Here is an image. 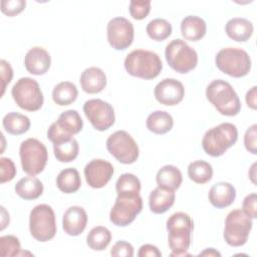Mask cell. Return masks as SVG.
Segmentation results:
<instances>
[{
	"mask_svg": "<svg viewBox=\"0 0 257 257\" xmlns=\"http://www.w3.org/2000/svg\"><path fill=\"white\" fill-rule=\"evenodd\" d=\"M193 229L194 222L188 214L177 212L169 217L167 230L169 232V246L172 251L171 256H189L187 251L191 244Z\"/></svg>",
	"mask_w": 257,
	"mask_h": 257,
	"instance_id": "1",
	"label": "cell"
},
{
	"mask_svg": "<svg viewBox=\"0 0 257 257\" xmlns=\"http://www.w3.org/2000/svg\"><path fill=\"white\" fill-rule=\"evenodd\" d=\"M207 99L223 115L234 116L241 109V102L233 86L223 80L215 79L206 88Z\"/></svg>",
	"mask_w": 257,
	"mask_h": 257,
	"instance_id": "2",
	"label": "cell"
},
{
	"mask_svg": "<svg viewBox=\"0 0 257 257\" xmlns=\"http://www.w3.org/2000/svg\"><path fill=\"white\" fill-rule=\"evenodd\" d=\"M124 68L133 76L153 79L161 73L163 63L157 53L145 49H136L126 55Z\"/></svg>",
	"mask_w": 257,
	"mask_h": 257,
	"instance_id": "3",
	"label": "cell"
},
{
	"mask_svg": "<svg viewBox=\"0 0 257 257\" xmlns=\"http://www.w3.org/2000/svg\"><path fill=\"white\" fill-rule=\"evenodd\" d=\"M238 140V131L231 122H222L207 131L202 140V148L211 157H220Z\"/></svg>",
	"mask_w": 257,
	"mask_h": 257,
	"instance_id": "4",
	"label": "cell"
},
{
	"mask_svg": "<svg viewBox=\"0 0 257 257\" xmlns=\"http://www.w3.org/2000/svg\"><path fill=\"white\" fill-rule=\"evenodd\" d=\"M215 63L219 70L233 77H243L251 69L249 54L244 49L237 47L221 49L216 54Z\"/></svg>",
	"mask_w": 257,
	"mask_h": 257,
	"instance_id": "5",
	"label": "cell"
},
{
	"mask_svg": "<svg viewBox=\"0 0 257 257\" xmlns=\"http://www.w3.org/2000/svg\"><path fill=\"white\" fill-rule=\"evenodd\" d=\"M56 221L53 209L47 204L35 206L29 215V230L31 236L39 241L51 240L56 234Z\"/></svg>",
	"mask_w": 257,
	"mask_h": 257,
	"instance_id": "6",
	"label": "cell"
},
{
	"mask_svg": "<svg viewBox=\"0 0 257 257\" xmlns=\"http://www.w3.org/2000/svg\"><path fill=\"white\" fill-rule=\"evenodd\" d=\"M19 155L23 172L30 176L40 174L48 160L46 147L40 141L33 138H29L21 143Z\"/></svg>",
	"mask_w": 257,
	"mask_h": 257,
	"instance_id": "7",
	"label": "cell"
},
{
	"mask_svg": "<svg viewBox=\"0 0 257 257\" xmlns=\"http://www.w3.org/2000/svg\"><path fill=\"white\" fill-rule=\"evenodd\" d=\"M165 56L170 67L179 73H188L198 63L196 50L179 38L172 40L166 46Z\"/></svg>",
	"mask_w": 257,
	"mask_h": 257,
	"instance_id": "8",
	"label": "cell"
},
{
	"mask_svg": "<svg viewBox=\"0 0 257 257\" xmlns=\"http://www.w3.org/2000/svg\"><path fill=\"white\" fill-rule=\"evenodd\" d=\"M11 94L16 104L28 111H36L43 104V93L38 82L30 77H21L13 85Z\"/></svg>",
	"mask_w": 257,
	"mask_h": 257,
	"instance_id": "9",
	"label": "cell"
},
{
	"mask_svg": "<svg viewBox=\"0 0 257 257\" xmlns=\"http://www.w3.org/2000/svg\"><path fill=\"white\" fill-rule=\"evenodd\" d=\"M83 126V121L75 109L61 112L56 121L51 123L47 131V139L54 145L70 141Z\"/></svg>",
	"mask_w": 257,
	"mask_h": 257,
	"instance_id": "10",
	"label": "cell"
},
{
	"mask_svg": "<svg viewBox=\"0 0 257 257\" xmlns=\"http://www.w3.org/2000/svg\"><path fill=\"white\" fill-rule=\"evenodd\" d=\"M252 225V219L242 210L231 211L225 219L224 239L226 243L233 247L244 245L248 240Z\"/></svg>",
	"mask_w": 257,
	"mask_h": 257,
	"instance_id": "11",
	"label": "cell"
},
{
	"mask_svg": "<svg viewBox=\"0 0 257 257\" xmlns=\"http://www.w3.org/2000/svg\"><path fill=\"white\" fill-rule=\"evenodd\" d=\"M106 149L119 163L130 165L135 163L140 155L139 146L125 131H116L106 140Z\"/></svg>",
	"mask_w": 257,
	"mask_h": 257,
	"instance_id": "12",
	"label": "cell"
},
{
	"mask_svg": "<svg viewBox=\"0 0 257 257\" xmlns=\"http://www.w3.org/2000/svg\"><path fill=\"white\" fill-rule=\"evenodd\" d=\"M142 209L143 199L140 195L135 197L117 195L109 213V220L115 226L125 227L136 219Z\"/></svg>",
	"mask_w": 257,
	"mask_h": 257,
	"instance_id": "13",
	"label": "cell"
},
{
	"mask_svg": "<svg viewBox=\"0 0 257 257\" xmlns=\"http://www.w3.org/2000/svg\"><path fill=\"white\" fill-rule=\"evenodd\" d=\"M83 111L91 125L97 131H106L114 123L113 107L102 99L93 98L86 100L83 104Z\"/></svg>",
	"mask_w": 257,
	"mask_h": 257,
	"instance_id": "14",
	"label": "cell"
},
{
	"mask_svg": "<svg viewBox=\"0 0 257 257\" xmlns=\"http://www.w3.org/2000/svg\"><path fill=\"white\" fill-rule=\"evenodd\" d=\"M107 41L115 50H124L134 40L135 30L133 23L124 17H114L107 23Z\"/></svg>",
	"mask_w": 257,
	"mask_h": 257,
	"instance_id": "15",
	"label": "cell"
},
{
	"mask_svg": "<svg viewBox=\"0 0 257 257\" xmlns=\"http://www.w3.org/2000/svg\"><path fill=\"white\" fill-rule=\"evenodd\" d=\"M112 165L102 159H94L84 167V177L88 186L94 189L104 187L112 178Z\"/></svg>",
	"mask_w": 257,
	"mask_h": 257,
	"instance_id": "16",
	"label": "cell"
},
{
	"mask_svg": "<svg viewBox=\"0 0 257 257\" xmlns=\"http://www.w3.org/2000/svg\"><path fill=\"white\" fill-rule=\"evenodd\" d=\"M154 94L160 103L172 106L183 100L185 88L181 81L175 78H165L156 85Z\"/></svg>",
	"mask_w": 257,
	"mask_h": 257,
	"instance_id": "17",
	"label": "cell"
},
{
	"mask_svg": "<svg viewBox=\"0 0 257 257\" xmlns=\"http://www.w3.org/2000/svg\"><path fill=\"white\" fill-rule=\"evenodd\" d=\"M51 57L44 48L35 46L29 49L24 57L26 70L34 75H43L50 68Z\"/></svg>",
	"mask_w": 257,
	"mask_h": 257,
	"instance_id": "18",
	"label": "cell"
},
{
	"mask_svg": "<svg viewBox=\"0 0 257 257\" xmlns=\"http://www.w3.org/2000/svg\"><path fill=\"white\" fill-rule=\"evenodd\" d=\"M87 224V214L80 206L69 207L62 218V229L69 236L80 235Z\"/></svg>",
	"mask_w": 257,
	"mask_h": 257,
	"instance_id": "19",
	"label": "cell"
},
{
	"mask_svg": "<svg viewBox=\"0 0 257 257\" xmlns=\"http://www.w3.org/2000/svg\"><path fill=\"white\" fill-rule=\"evenodd\" d=\"M208 198L215 208H226L235 201L236 190L228 182H219L211 187Z\"/></svg>",
	"mask_w": 257,
	"mask_h": 257,
	"instance_id": "20",
	"label": "cell"
},
{
	"mask_svg": "<svg viewBox=\"0 0 257 257\" xmlns=\"http://www.w3.org/2000/svg\"><path fill=\"white\" fill-rule=\"evenodd\" d=\"M80 85L83 91L87 93H98L106 85V76L99 67H88L80 75Z\"/></svg>",
	"mask_w": 257,
	"mask_h": 257,
	"instance_id": "21",
	"label": "cell"
},
{
	"mask_svg": "<svg viewBox=\"0 0 257 257\" xmlns=\"http://www.w3.org/2000/svg\"><path fill=\"white\" fill-rule=\"evenodd\" d=\"M175 199V191L157 187L149 197L150 210L155 214H164L174 205Z\"/></svg>",
	"mask_w": 257,
	"mask_h": 257,
	"instance_id": "22",
	"label": "cell"
},
{
	"mask_svg": "<svg viewBox=\"0 0 257 257\" xmlns=\"http://www.w3.org/2000/svg\"><path fill=\"white\" fill-rule=\"evenodd\" d=\"M227 35L238 42L247 41L253 34V24L246 18L234 17L230 19L225 26Z\"/></svg>",
	"mask_w": 257,
	"mask_h": 257,
	"instance_id": "23",
	"label": "cell"
},
{
	"mask_svg": "<svg viewBox=\"0 0 257 257\" xmlns=\"http://www.w3.org/2000/svg\"><path fill=\"white\" fill-rule=\"evenodd\" d=\"M207 31L205 20L196 15L186 16L181 23V33L183 37L190 41H198L202 39Z\"/></svg>",
	"mask_w": 257,
	"mask_h": 257,
	"instance_id": "24",
	"label": "cell"
},
{
	"mask_svg": "<svg viewBox=\"0 0 257 257\" xmlns=\"http://www.w3.org/2000/svg\"><path fill=\"white\" fill-rule=\"evenodd\" d=\"M16 194L24 200H35L43 193L42 182L33 177L28 176L20 179L15 185Z\"/></svg>",
	"mask_w": 257,
	"mask_h": 257,
	"instance_id": "25",
	"label": "cell"
},
{
	"mask_svg": "<svg viewBox=\"0 0 257 257\" xmlns=\"http://www.w3.org/2000/svg\"><path fill=\"white\" fill-rule=\"evenodd\" d=\"M156 181L158 187L175 191L180 188L183 177L181 171L177 167L173 165H166L158 171Z\"/></svg>",
	"mask_w": 257,
	"mask_h": 257,
	"instance_id": "26",
	"label": "cell"
},
{
	"mask_svg": "<svg viewBox=\"0 0 257 257\" xmlns=\"http://www.w3.org/2000/svg\"><path fill=\"white\" fill-rule=\"evenodd\" d=\"M146 125L150 132L157 135H164L172 130L174 119L169 112L165 110H156L148 115Z\"/></svg>",
	"mask_w": 257,
	"mask_h": 257,
	"instance_id": "27",
	"label": "cell"
},
{
	"mask_svg": "<svg viewBox=\"0 0 257 257\" xmlns=\"http://www.w3.org/2000/svg\"><path fill=\"white\" fill-rule=\"evenodd\" d=\"M56 186L65 194H72L78 191L81 186L78 171L74 168H67L60 171L56 177Z\"/></svg>",
	"mask_w": 257,
	"mask_h": 257,
	"instance_id": "28",
	"label": "cell"
},
{
	"mask_svg": "<svg viewBox=\"0 0 257 257\" xmlns=\"http://www.w3.org/2000/svg\"><path fill=\"white\" fill-rule=\"evenodd\" d=\"M5 131L13 136H19L26 133L30 127V119L19 112H8L2 119Z\"/></svg>",
	"mask_w": 257,
	"mask_h": 257,
	"instance_id": "29",
	"label": "cell"
},
{
	"mask_svg": "<svg viewBox=\"0 0 257 257\" xmlns=\"http://www.w3.org/2000/svg\"><path fill=\"white\" fill-rule=\"evenodd\" d=\"M78 91L74 83L70 81H61L56 84L52 90L53 101L60 105H68L75 101Z\"/></svg>",
	"mask_w": 257,
	"mask_h": 257,
	"instance_id": "30",
	"label": "cell"
},
{
	"mask_svg": "<svg viewBox=\"0 0 257 257\" xmlns=\"http://www.w3.org/2000/svg\"><path fill=\"white\" fill-rule=\"evenodd\" d=\"M115 190L118 196L135 197L140 195L141 182L134 174L125 173L118 177L115 183Z\"/></svg>",
	"mask_w": 257,
	"mask_h": 257,
	"instance_id": "31",
	"label": "cell"
},
{
	"mask_svg": "<svg viewBox=\"0 0 257 257\" xmlns=\"http://www.w3.org/2000/svg\"><path fill=\"white\" fill-rule=\"evenodd\" d=\"M111 241L110 231L103 226H96L92 228L86 237L88 247L94 251L104 250Z\"/></svg>",
	"mask_w": 257,
	"mask_h": 257,
	"instance_id": "32",
	"label": "cell"
},
{
	"mask_svg": "<svg viewBox=\"0 0 257 257\" xmlns=\"http://www.w3.org/2000/svg\"><path fill=\"white\" fill-rule=\"evenodd\" d=\"M188 176L196 184H205L213 177L212 166L205 161L199 160L191 163L188 167Z\"/></svg>",
	"mask_w": 257,
	"mask_h": 257,
	"instance_id": "33",
	"label": "cell"
},
{
	"mask_svg": "<svg viewBox=\"0 0 257 257\" xmlns=\"http://www.w3.org/2000/svg\"><path fill=\"white\" fill-rule=\"evenodd\" d=\"M54 156L60 163H69L76 159L79 152L78 142L75 139L70 141L54 144L53 145Z\"/></svg>",
	"mask_w": 257,
	"mask_h": 257,
	"instance_id": "34",
	"label": "cell"
},
{
	"mask_svg": "<svg viewBox=\"0 0 257 257\" xmlns=\"http://www.w3.org/2000/svg\"><path fill=\"white\" fill-rule=\"evenodd\" d=\"M146 31L151 39L163 41L172 34V25L166 19L156 18L148 23Z\"/></svg>",
	"mask_w": 257,
	"mask_h": 257,
	"instance_id": "35",
	"label": "cell"
},
{
	"mask_svg": "<svg viewBox=\"0 0 257 257\" xmlns=\"http://www.w3.org/2000/svg\"><path fill=\"white\" fill-rule=\"evenodd\" d=\"M0 254L1 256H18L21 254L19 239L13 235L0 237Z\"/></svg>",
	"mask_w": 257,
	"mask_h": 257,
	"instance_id": "36",
	"label": "cell"
},
{
	"mask_svg": "<svg viewBox=\"0 0 257 257\" xmlns=\"http://www.w3.org/2000/svg\"><path fill=\"white\" fill-rule=\"evenodd\" d=\"M130 14L134 19H145L151 11V1L147 0H132L130 2Z\"/></svg>",
	"mask_w": 257,
	"mask_h": 257,
	"instance_id": "37",
	"label": "cell"
},
{
	"mask_svg": "<svg viewBox=\"0 0 257 257\" xmlns=\"http://www.w3.org/2000/svg\"><path fill=\"white\" fill-rule=\"evenodd\" d=\"M16 167L13 161L9 158L2 157L0 159V182L6 183L10 182L16 176Z\"/></svg>",
	"mask_w": 257,
	"mask_h": 257,
	"instance_id": "38",
	"label": "cell"
},
{
	"mask_svg": "<svg viewBox=\"0 0 257 257\" xmlns=\"http://www.w3.org/2000/svg\"><path fill=\"white\" fill-rule=\"evenodd\" d=\"M25 0H4L1 1V11L9 17H13L24 10Z\"/></svg>",
	"mask_w": 257,
	"mask_h": 257,
	"instance_id": "39",
	"label": "cell"
},
{
	"mask_svg": "<svg viewBox=\"0 0 257 257\" xmlns=\"http://www.w3.org/2000/svg\"><path fill=\"white\" fill-rule=\"evenodd\" d=\"M110 255L114 257H133L134 247L131 243L120 240L117 241L110 250Z\"/></svg>",
	"mask_w": 257,
	"mask_h": 257,
	"instance_id": "40",
	"label": "cell"
},
{
	"mask_svg": "<svg viewBox=\"0 0 257 257\" xmlns=\"http://www.w3.org/2000/svg\"><path fill=\"white\" fill-rule=\"evenodd\" d=\"M256 138H257V124L254 123L247 128L244 135V146L246 150L253 155L257 154Z\"/></svg>",
	"mask_w": 257,
	"mask_h": 257,
	"instance_id": "41",
	"label": "cell"
},
{
	"mask_svg": "<svg viewBox=\"0 0 257 257\" xmlns=\"http://www.w3.org/2000/svg\"><path fill=\"white\" fill-rule=\"evenodd\" d=\"M0 67H1V88H2L1 96H2L5 92L6 85L8 83H10V81L13 77V70H12L10 63L4 59H1Z\"/></svg>",
	"mask_w": 257,
	"mask_h": 257,
	"instance_id": "42",
	"label": "cell"
},
{
	"mask_svg": "<svg viewBox=\"0 0 257 257\" xmlns=\"http://www.w3.org/2000/svg\"><path fill=\"white\" fill-rule=\"evenodd\" d=\"M242 211L251 219L256 218V194L251 193L247 195L242 204Z\"/></svg>",
	"mask_w": 257,
	"mask_h": 257,
	"instance_id": "43",
	"label": "cell"
},
{
	"mask_svg": "<svg viewBox=\"0 0 257 257\" xmlns=\"http://www.w3.org/2000/svg\"><path fill=\"white\" fill-rule=\"evenodd\" d=\"M138 256L139 257H161L162 253L159 250V248L156 247L155 245L145 244L141 246Z\"/></svg>",
	"mask_w": 257,
	"mask_h": 257,
	"instance_id": "44",
	"label": "cell"
},
{
	"mask_svg": "<svg viewBox=\"0 0 257 257\" xmlns=\"http://www.w3.org/2000/svg\"><path fill=\"white\" fill-rule=\"evenodd\" d=\"M256 90H257V87L253 86L250 90L247 91L246 96H245L247 105L252 109H256V104H257V102H256V95H257Z\"/></svg>",
	"mask_w": 257,
	"mask_h": 257,
	"instance_id": "45",
	"label": "cell"
},
{
	"mask_svg": "<svg viewBox=\"0 0 257 257\" xmlns=\"http://www.w3.org/2000/svg\"><path fill=\"white\" fill-rule=\"evenodd\" d=\"M200 256H221V254L216 251L214 248H207L205 251L201 252L199 254Z\"/></svg>",
	"mask_w": 257,
	"mask_h": 257,
	"instance_id": "46",
	"label": "cell"
},
{
	"mask_svg": "<svg viewBox=\"0 0 257 257\" xmlns=\"http://www.w3.org/2000/svg\"><path fill=\"white\" fill-rule=\"evenodd\" d=\"M255 167H256V163H254V164L252 165V167H251V169H250L251 173H249V177H250V179H251V181H252L253 184H256V181H255Z\"/></svg>",
	"mask_w": 257,
	"mask_h": 257,
	"instance_id": "47",
	"label": "cell"
}]
</instances>
